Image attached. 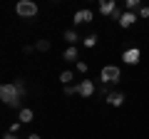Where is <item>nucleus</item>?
<instances>
[{
	"label": "nucleus",
	"instance_id": "1",
	"mask_svg": "<svg viewBox=\"0 0 149 139\" xmlns=\"http://www.w3.org/2000/svg\"><path fill=\"white\" fill-rule=\"evenodd\" d=\"M22 95H25V82H22V80L8 82V85L0 87V99L5 102L8 107H20Z\"/></svg>",
	"mask_w": 149,
	"mask_h": 139
},
{
	"label": "nucleus",
	"instance_id": "2",
	"mask_svg": "<svg viewBox=\"0 0 149 139\" xmlns=\"http://www.w3.org/2000/svg\"><path fill=\"white\" fill-rule=\"evenodd\" d=\"M100 80L104 82V85H117V82L122 80V70H119L117 65H107V67H102Z\"/></svg>",
	"mask_w": 149,
	"mask_h": 139
},
{
	"label": "nucleus",
	"instance_id": "3",
	"mask_svg": "<svg viewBox=\"0 0 149 139\" xmlns=\"http://www.w3.org/2000/svg\"><path fill=\"white\" fill-rule=\"evenodd\" d=\"M15 15L22 17V20H30V17L37 15V5L32 3V0H20V3L15 5Z\"/></svg>",
	"mask_w": 149,
	"mask_h": 139
},
{
	"label": "nucleus",
	"instance_id": "4",
	"mask_svg": "<svg viewBox=\"0 0 149 139\" xmlns=\"http://www.w3.org/2000/svg\"><path fill=\"white\" fill-rule=\"evenodd\" d=\"M95 92H97V90H95V82H92V80H82L80 85H77V95L85 97V99H87V97H92Z\"/></svg>",
	"mask_w": 149,
	"mask_h": 139
},
{
	"label": "nucleus",
	"instance_id": "5",
	"mask_svg": "<svg viewBox=\"0 0 149 139\" xmlns=\"http://www.w3.org/2000/svg\"><path fill=\"white\" fill-rule=\"evenodd\" d=\"M139 57H142L139 47H129V50H124V52H122V60H124L127 65H137V62H139Z\"/></svg>",
	"mask_w": 149,
	"mask_h": 139
},
{
	"label": "nucleus",
	"instance_id": "6",
	"mask_svg": "<svg viewBox=\"0 0 149 139\" xmlns=\"http://www.w3.org/2000/svg\"><path fill=\"white\" fill-rule=\"evenodd\" d=\"M92 17H95L92 10H77V13H74V25H87Z\"/></svg>",
	"mask_w": 149,
	"mask_h": 139
},
{
	"label": "nucleus",
	"instance_id": "7",
	"mask_svg": "<svg viewBox=\"0 0 149 139\" xmlns=\"http://www.w3.org/2000/svg\"><path fill=\"white\" fill-rule=\"evenodd\" d=\"M114 10H117V3H114V0H102V3H100V13H102V15L112 17Z\"/></svg>",
	"mask_w": 149,
	"mask_h": 139
},
{
	"label": "nucleus",
	"instance_id": "8",
	"mask_svg": "<svg viewBox=\"0 0 149 139\" xmlns=\"http://www.w3.org/2000/svg\"><path fill=\"white\" fill-rule=\"evenodd\" d=\"M137 20H139V15H137V13H129V10H124V15H122V20H119V25H122V27H132Z\"/></svg>",
	"mask_w": 149,
	"mask_h": 139
},
{
	"label": "nucleus",
	"instance_id": "9",
	"mask_svg": "<svg viewBox=\"0 0 149 139\" xmlns=\"http://www.w3.org/2000/svg\"><path fill=\"white\" fill-rule=\"evenodd\" d=\"M107 104H112V107H122V104H124V95H122V92H109Z\"/></svg>",
	"mask_w": 149,
	"mask_h": 139
},
{
	"label": "nucleus",
	"instance_id": "10",
	"mask_svg": "<svg viewBox=\"0 0 149 139\" xmlns=\"http://www.w3.org/2000/svg\"><path fill=\"white\" fill-rule=\"evenodd\" d=\"M32 117H35V112H32L30 107H22L20 114H17V122H20V124H27V122H32Z\"/></svg>",
	"mask_w": 149,
	"mask_h": 139
},
{
	"label": "nucleus",
	"instance_id": "11",
	"mask_svg": "<svg viewBox=\"0 0 149 139\" xmlns=\"http://www.w3.org/2000/svg\"><path fill=\"white\" fill-rule=\"evenodd\" d=\"M62 57H65V62H80V52H77V47H67L62 52Z\"/></svg>",
	"mask_w": 149,
	"mask_h": 139
},
{
	"label": "nucleus",
	"instance_id": "12",
	"mask_svg": "<svg viewBox=\"0 0 149 139\" xmlns=\"http://www.w3.org/2000/svg\"><path fill=\"white\" fill-rule=\"evenodd\" d=\"M77 40H80V35H77L74 30H67V32H65V42H67L70 47H77Z\"/></svg>",
	"mask_w": 149,
	"mask_h": 139
},
{
	"label": "nucleus",
	"instance_id": "13",
	"mask_svg": "<svg viewBox=\"0 0 149 139\" xmlns=\"http://www.w3.org/2000/svg\"><path fill=\"white\" fill-rule=\"evenodd\" d=\"M50 47H52L50 40H37V42H35V50H40V52H47Z\"/></svg>",
	"mask_w": 149,
	"mask_h": 139
},
{
	"label": "nucleus",
	"instance_id": "14",
	"mask_svg": "<svg viewBox=\"0 0 149 139\" xmlns=\"http://www.w3.org/2000/svg\"><path fill=\"white\" fill-rule=\"evenodd\" d=\"M139 8H142V3H139V0H127V3H124V10H129V13L139 10Z\"/></svg>",
	"mask_w": 149,
	"mask_h": 139
},
{
	"label": "nucleus",
	"instance_id": "15",
	"mask_svg": "<svg viewBox=\"0 0 149 139\" xmlns=\"http://www.w3.org/2000/svg\"><path fill=\"white\" fill-rule=\"evenodd\" d=\"M72 80H74V75H72V72H70V70H65L62 75H60V82H62L65 87H67V85H70V82H72Z\"/></svg>",
	"mask_w": 149,
	"mask_h": 139
},
{
	"label": "nucleus",
	"instance_id": "16",
	"mask_svg": "<svg viewBox=\"0 0 149 139\" xmlns=\"http://www.w3.org/2000/svg\"><path fill=\"white\" fill-rule=\"evenodd\" d=\"M82 42H85V47H95V45H97V35H87Z\"/></svg>",
	"mask_w": 149,
	"mask_h": 139
},
{
	"label": "nucleus",
	"instance_id": "17",
	"mask_svg": "<svg viewBox=\"0 0 149 139\" xmlns=\"http://www.w3.org/2000/svg\"><path fill=\"white\" fill-rule=\"evenodd\" d=\"M65 95H67V97H72V95H77V85H67V87H65Z\"/></svg>",
	"mask_w": 149,
	"mask_h": 139
},
{
	"label": "nucleus",
	"instance_id": "18",
	"mask_svg": "<svg viewBox=\"0 0 149 139\" xmlns=\"http://www.w3.org/2000/svg\"><path fill=\"white\" fill-rule=\"evenodd\" d=\"M20 127H22L20 122H13V124H10V134H17V132H20Z\"/></svg>",
	"mask_w": 149,
	"mask_h": 139
},
{
	"label": "nucleus",
	"instance_id": "19",
	"mask_svg": "<svg viewBox=\"0 0 149 139\" xmlns=\"http://www.w3.org/2000/svg\"><path fill=\"white\" fill-rule=\"evenodd\" d=\"M139 17H149V5H142V8H139Z\"/></svg>",
	"mask_w": 149,
	"mask_h": 139
},
{
	"label": "nucleus",
	"instance_id": "20",
	"mask_svg": "<svg viewBox=\"0 0 149 139\" xmlns=\"http://www.w3.org/2000/svg\"><path fill=\"white\" fill-rule=\"evenodd\" d=\"M97 95H102V97H109V90H107V85H104V87H100V90H97Z\"/></svg>",
	"mask_w": 149,
	"mask_h": 139
},
{
	"label": "nucleus",
	"instance_id": "21",
	"mask_svg": "<svg viewBox=\"0 0 149 139\" xmlns=\"http://www.w3.org/2000/svg\"><path fill=\"white\" fill-rule=\"evenodd\" d=\"M77 70L80 72H87V62H77Z\"/></svg>",
	"mask_w": 149,
	"mask_h": 139
},
{
	"label": "nucleus",
	"instance_id": "22",
	"mask_svg": "<svg viewBox=\"0 0 149 139\" xmlns=\"http://www.w3.org/2000/svg\"><path fill=\"white\" fill-rule=\"evenodd\" d=\"M3 139H17V134H10V132H8V134H5Z\"/></svg>",
	"mask_w": 149,
	"mask_h": 139
},
{
	"label": "nucleus",
	"instance_id": "23",
	"mask_svg": "<svg viewBox=\"0 0 149 139\" xmlns=\"http://www.w3.org/2000/svg\"><path fill=\"white\" fill-rule=\"evenodd\" d=\"M27 139H40V134H30V137H27Z\"/></svg>",
	"mask_w": 149,
	"mask_h": 139
}]
</instances>
